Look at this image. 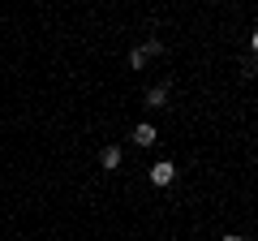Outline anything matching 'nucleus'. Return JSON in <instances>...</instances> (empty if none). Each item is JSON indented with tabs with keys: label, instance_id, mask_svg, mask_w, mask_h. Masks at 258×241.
I'll use <instances>...</instances> for the list:
<instances>
[{
	"label": "nucleus",
	"instance_id": "1",
	"mask_svg": "<svg viewBox=\"0 0 258 241\" xmlns=\"http://www.w3.org/2000/svg\"><path fill=\"white\" fill-rule=\"evenodd\" d=\"M155 125H147V120H142V125H134V142H138V147H155Z\"/></svg>",
	"mask_w": 258,
	"mask_h": 241
},
{
	"label": "nucleus",
	"instance_id": "2",
	"mask_svg": "<svg viewBox=\"0 0 258 241\" xmlns=\"http://www.w3.org/2000/svg\"><path fill=\"white\" fill-rule=\"evenodd\" d=\"M172 176H176V168L168 164V159H159V164L151 168V181H155V186H168V181H172Z\"/></svg>",
	"mask_w": 258,
	"mask_h": 241
},
{
	"label": "nucleus",
	"instance_id": "3",
	"mask_svg": "<svg viewBox=\"0 0 258 241\" xmlns=\"http://www.w3.org/2000/svg\"><path fill=\"white\" fill-rule=\"evenodd\" d=\"M147 108H168V86H151L147 91Z\"/></svg>",
	"mask_w": 258,
	"mask_h": 241
},
{
	"label": "nucleus",
	"instance_id": "4",
	"mask_svg": "<svg viewBox=\"0 0 258 241\" xmlns=\"http://www.w3.org/2000/svg\"><path fill=\"white\" fill-rule=\"evenodd\" d=\"M120 159H125V155H120V147H103L99 164H103V168H108V172H112V168H120Z\"/></svg>",
	"mask_w": 258,
	"mask_h": 241
},
{
	"label": "nucleus",
	"instance_id": "5",
	"mask_svg": "<svg viewBox=\"0 0 258 241\" xmlns=\"http://www.w3.org/2000/svg\"><path fill=\"white\" fill-rule=\"evenodd\" d=\"M129 65H134V69L147 65V47H134V52H129Z\"/></svg>",
	"mask_w": 258,
	"mask_h": 241
},
{
	"label": "nucleus",
	"instance_id": "6",
	"mask_svg": "<svg viewBox=\"0 0 258 241\" xmlns=\"http://www.w3.org/2000/svg\"><path fill=\"white\" fill-rule=\"evenodd\" d=\"M224 241H245V237H224Z\"/></svg>",
	"mask_w": 258,
	"mask_h": 241
},
{
	"label": "nucleus",
	"instance_id": "7",
	"mask_svg": "<svg viewBox=\"0 0 258 241\" xmlns=\"http://www.w3.org/2000/svg\"><path fill=\"white\" fill-rule=\"evenodd\" d=\"M254 47H258V30H254Z\"/></svg>",
	"mask_w": 258,
	"mask_h": 241
}]
</instances>
